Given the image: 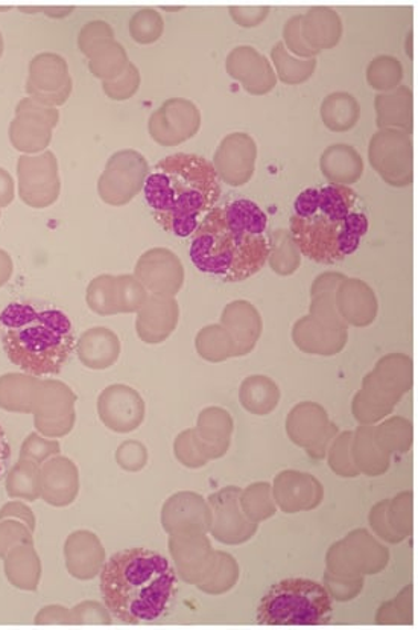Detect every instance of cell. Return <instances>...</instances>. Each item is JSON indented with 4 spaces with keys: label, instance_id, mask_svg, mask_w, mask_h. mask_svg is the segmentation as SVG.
I'll return each mask as SVG.
<instances>
[{
    "label": "cell",
    "instance_id": "1",
    "mask_svg": "<svg viewBox=\"0 0 418 630\" xmlns=\"http://www.w3.org/2000/svg\"><path fill=\"white\" fill-rule=\"evenodd\" d=\"M268 216L251 200L213 207L194 232L191 259L200 271L243 282L268 263Z\"/></svg>",
    "mask_w": 418,
    "mask_h": 630
},
{
    "label": "cell",
    "instance_id": "2",
    "mask_svg": "<svg viewBox=\"0 0 418 630\" xmlns=\"http://www.w3.org/2000/svg\"><path fill=\"white\" fill-rule=\"evenodd\" d=\"M356 192L328 184L309 188L293 203L289 221L301 255L320 264H336L355 253L368 232V218L355 211Z\"/></svg>",
    "mask_w": 418,
    "mask_h": 630
},
{
    "label": "cell",
    "instance_id": "3",
    "mask_svg": "<svg viewBox=\"0 0 418 630\" xmlns=\"http://www.w3.org/2000/svg\"><path fill=\"white\" fill-rule=\"evenodd\" d=\"M143 191L157 223L164 231L187 238L218 203L221 184L212 162L179 152L156 164Z\"/></svg>",
    "mask_w": 418,
    "mask_h": 630
},
{
    "label": "cell",
    "instance_id": "4",
    "mask_svg": "<svg viewBox=\"0 0 418 630\" xmlns=\"http://www.w3.org/2000/svg\"><path fill=\"white\" fill-rule=\"evenodd\" d=\"M100 594L108 611L122 623H152L167 613L174 600L175 572L154 549H122L103 568Z\"/></svg>",
    "mask_w": 418,
    "mask_h": 630
},
{
    "label": "cell",
    "instance_id": "5",
    "mask_svg": "<svg viewBox=\"0 0 418 630\" xmlns=\"http://www.w3.org/2000/svg\"><path fill=\"white\" fill-rule=\"evenodd\" d=\"M3 349L11 363L34 376L58 375L75 349L69 317L58 309L37 312L18 328L6 329Z\"/></svg>",
    "mask_w": 418,
    "mask_h": 630
},
{
    "label": "cell",
    "instance_id": "6",
    "mask_svg": "<svg viewBox=\"0 0 418 630\" xmlns=\"http://www.w3.org/2000/svg\"><path fill=\"white\" fill-rule=\"evenodd\" d=\"M332 611V597L323 585L296 577L268 589L257 608L256 620L268 626L328 624Z\"/></svg>",
    "mask_w": 418,
    "mask_h": 630
},
{
    "label": "cell",
    "instance_id": "7",
    "mask_svg": "<svg viewBox=\"0 0 418 630\" xmlns=\"http://www.w3.org/2000/svg\"><path fill=\"white\" fill-rule=\"evenodd\" d=\"M412 387V361L392 353L377 363L364 380L363 391L353 399L352 410L363 425H372L393 412L394 405Z\"/></svg>",
    "mask_w": 418,
    "mask_h": 630
},
{
    "label": "cell",
    "instance_id": "8",
    "mask_svg": "<svg viewBox=\"0 0 418 630\" xmlns=\"http://www.w3.org/2000/svg\"><path fill=\"white\" fill-rule=\"evenodd\" d=\"M368 160L389 186L405 188L414 182L412 140L404 131L376 132L369 140Z\"/></svg>",
    "mask_w": 418,
    "mask_h": 630
},
{
    "label": "cell",
    "instance_id": "9",
    "mask_svg": "<svg viewBox=\"0 0 418 630\" xmlns=\"http://www.w3.org/2000/svg\"><path fill=\"white\" fill-rule=\"evenodd\" d=\"M150 174L147 159L135 150L112 154L98 182L100 199L110 206H124L142 191Z\"/></svg>",
    "mask_w": 418,
    "mask_h": 630
},
{
    "label": "cell",
    "instance_id": "10",
    "mask_svg": "<svg viewBox=\"0 0 418 630\" xmlns=\"http://www.w3.org/2000/svg\"><path fill=\"white\" fill-rule=\"evenodd\" d=\"M289 439L307 449L313 459H323L329 444L336 436L337 428L329 420L324 408L319 404L304 403L297 405L289 413L287 420Z\"/></svg>",
    "mask_w": 418,
    "mask_h": 630
},
{
    "label": "cell",
    "instance_id": "11",
    "mask_svg": "<svg viewBox=\"0 0 418 630\" xmlns=\"http://www.w3.org/2000/svg\"><path fill=\"white\" fill-rule=\"evenodd\" d=\"M201 127V114L194 103L184 98H172L152 114L150 135L159 146L175 147L194 138Z\"/></svg>",
    "mask_w": 418,
    "mask_h": 630
},
{
    "label": "cell",
    "instance_id": "12",
    "mask_svg": "<svg viewBox=\"0 0 418 630\" xmlns=\"http://www.w3.org/2000/svg\"><path fill=\"white\" fill-rule=\"evenodd\" d=\"M257 146L247 132L225 136L213 158V168L224 183L233 188L244 186L255 174Z\"/></svg>",
    "mask_w": 418,
    "mask_h": 630
},
{
    "label": "cell",
    "instance_id": "13",
    "mask_svg": "<svg viewBox=\"0 0 418 630\" xmlns=\"http://www.w3.org/2000/svg\"><path fill=\"white\" fill-rule=\"evenodd\" d=\"M136 278L154 295L174 296L182 290L184 267L174 252L152 248L140 256Z\"/></svg>",
    "mask_w": 418,
    "mask_h": 630
},
{
    "label": "cell",
    "instance_id": "14",
    "mask_svg": "<svg viewBox=\"0 0 418 630\" xmlns=\"http://www.w3.org/2000/svg\"><path fill=\"white\" fill-rule=\"evenodd\" d=\"M72 79L64 58L42 54L32 60L28 94L44 104H63L69 98Z\"/></svg>",
    "mask_w": 418,
    "mask_h": 630
},
{
    "label": "cell",
    "instance_id": "15",
    "mask_svg": "<svg viewBox=\"0 0 418 630\" xmlns=\"http://www.w3.org/2000/svg\"><path fill=\"white\" fill-rule=\"evenodd\" d=\"M228 75L237 79L251 95H265L276 87L275 67L265 55L251 46H237L228 54Z\"/></svg>",
    "mask_w": 418,
    "mask_h": 630
},
{
    "label": "cell",
    "instance_id": "16",
    "mask_svg": "<svg viewBox=\"0 0 418 630\" xmlns=\"http://www.w3.org/2000/svg\"><path fill=\"white\" fill-rule=\"evenodd\" d=\"M99 415L108 428L119 433L132 431L143 420L142 397L127 385H112L100 395Z\"/></svg>",
    "mask_w": 418,
    "mask_h": 630
},
{
    "label": "cell",
    "instance_id": "17",
    "mask_svg": "<svg viewBox=\"0 0 418 630\" xmlns=\"http://www.w3.org/2000/svg\"><path fill=\"white\" fill-rule=\"evenodd\" d=\"M335 303L344 322L357 328L375 322L379 309L375 291L361 279L341 280L336 288Z\"/></svg>",
    "mask_w": 418,
    "mask_h": 630
},
{
    "label": "cell",
    "instance_id": "18",
    "mask_svg": "<svg viewBox=\"0 0 418 630\" xmlns=\"http://www.w3.org/2000/svg\"><path fill=\"white\" fill-rule=\"evenodd\" d=\"M221 327L235 341L236 356L250 353L262 334V319L259 311L247 300L228 303L221 317Z\"/></svg>",
    "mask_w": 418,
    "mask_h": 630
},
{
    "label": "cell",
    "instance_id": "19",
    "mask_svg": "<svg viewBox=\"0 0 418 630\" xmlns=\"http://www.w3.org/2000/svg\"><path fill=\"white\" fill-rule=\"evenodd\" d=\"M347 329H335L319 322L312 316L303 317L292 331L293 343L307 353L335 355L347 343Z\"/></svg>",
    "mask_w": 418,
    "mask_h": 630
},
{
    "label": "cell",
    "instance_id": "20",
    "mask_svg": "<svg viewBox=\"0 0 418 630\" xmlns=\"http://www.w3.org/2000/svg\"><path fill=\"white\" fill-rule=\"evenodd\" d=\"M179 305L174 297L156 295L147 300L138 320V332L148 343H160L174 332Z\"/></svg>",
    "mask_w": 418,
    "mask_h": 630
},
{
    "label": "cell",
    "instance_id": "21",
    "mask_svg": "<svg viewBox=\"0 0 418 630\" xmlns=\"http://www.w3.org/2000/svg\"><path fill=\"white\" fill-rule=\"evenodd\" d=\"M300 32L304 43L319 54L340 43L343 38V20L332 8H311L307 14L301 15Z\"/></svg>",
    "mask_w": 418,
    "mask_h": 630
},
{
    "label": "cell",
    "instance_id": "22",
    "mask_svg": "<svg viewBox=\"0 0 418 630\" xmlns=\"http://www.w3.org/2000/svg\"><path fill=\"white\" fill-rule=\"evenodd\" d=\"M376 126L379 130H399L411 136L414 130L412 92L399 86L376 96Z\"/></svg>",
    "mask_w": 418,
    "mask_h": 630
},
{
    "label": "cell",
    "instance_id": "23",
    "mask_svg": "<svg viewBox=\"0 0 418 630\" xmlns=\"http://www.w3.org/2000/svg\"><path fill=\"white\" fill-rule=\"evenodd\" d=\"M195 439L199 441L203 455L211 459H218L227 452L233 433L231 415L223 408H206L200 415L199 427L195 429Z\"/></svg>",
    "mask_w": 418,
    "mask_h": 630
},
{
    "label": "cell",
    "instance_id": "24",
    "mask_svg": "<svg viewBox=\"0 0 418 630\" xmlns=\"http://www.w3.org/2000/svg\"><path fill=\"white\" fill-rule=\"evenodd\" d=\"M321 172L331 184L350 186L360 182L364 172V162L360 152L352 146L335 143L325 148L320 159Z\"/></svg>",
    "mask_w": 418,
    "mask_h": 630
},
{
    "label": "cell",
    "instance_id": "25",
    "mask_svg": "<svg viewBox=\"0 0 418 630\" xmlns=\"http://www.w3.org/2000/svg\"><path fill=\"white\" fill-rule=\"evenodd\" d=\"M347 276L336 271H328L320 275L312 284L311 316L319 322L335 329H347L343 317L337 312L335 295L337 285Z\"/></svg>",
    "mask_w": 418,
    "mask_h": 630
},
{
    "label": "cell",
    "instance_id": "26",
    "mask_svg": "<svg viewBox=\"0 0 418 630\" xmlns=\"http://www.w3.org/2000/svg\"><path fill=\"white\" fill-rule=\"evenodd\" d=\"M119 340L106 328H94L83 334L78 344L79 359L92 369L111 366L119 356Z\"/></svg>",
    "mask_w": 418,
    "mask_h": 630
},
{
    "label": "cell",
    "instance_id": "27",
    "mask_svg": "<svg viewBox=\"0 0 418 630\" xmlns=\"http://www.w3.org/2000/svg\"><path fill=\"white\" fill-rule=\"evenodd\" d=\"M350 455L357 471L367 476H382L389 468V456L377 448L375 428L372 425H363L356 429L350 441Z\"/></svg>",
    "mask_w": 418,
    "mask_h": 630
},
{
    "label": "cell",
    "instance_id": "28",
    "mask_svg": "<svg viewBox=\"0 0 418 630\" xmlns=\"http://www.w3.org/2000/svg\"><path fill=\"white\" fill-rule=\"evenodd\" d=\"M361 107L355 96L347 92H335L325 96L321 104V119L329 130L344 132L352 130L360 120Z\"/></svg>",
    "mask_w": 418,
    "mask_h": 630
},
{
    "label": "cell",
    "instance_id": "29",
    "mask_svg": "<svg viewBox=\"0 0 418 630\" xmlns=\"http://www.w3.org/2000/svg\"><path fill=\"white\" fill-rule=\"evenodd\" d=\"M239 399L245 410L253 415L265 416L275 410L279 404L280 391L275 381L268 376H250L240 385Z\"/></svg>",
    "mask_w": 418,
    "mask_h": 630
},
{
    "label": "cell",
    "instance_id": "30",
    "mask_svg": "<svg viewBox=\"0 0 418 630\" xmlns=\"http://www.w3.org/2000/svg\"><path fill=\"white\" fill-rule=\"evenodd\" d=\"M87 57L90 58L92 74L104 82L118 78L128 66L127 52L115 39H106L92 47Z\"/></svg>",
    "mask_w": 418,
    "mask_h": 630
},
{
    "label": "cell",
    "instance_id": "31",
    "mask_svg": "<svg viewBox=\"0 0 418 630\" xmlns=\"http://www.w3.org/2000/svg\"><path fill=\"white\" fill-rule=\"evenodd\" d=\"M268 263L280 276H291L299 270L301 252L287 228H277L269 236Z\"/></svg>",
    "mask_w": 418,
    "mask_h": 630
},
{
    "label": "cell",
    "instance_id": "32",
    "mask_svg": "<svg viewBox=\"0 0 418 630\" xmlns=\"http://www.w3.org/2000/svg\"><path fill=\"white\" fill-rule=\"evenodd\" d=\"M272 64H275L276 76H279L280 82L285 84H300L311 78L315 72V58H296L292 57L291 52L285 47L283 42L275 44L271 51Z\"/></svg>",
    "mask_w": 418,
    "mask_h": 630
},
{
    "label": "cell",
    "instance_id": "33",
    "mask_svg": "<svg viewBox=\"0 0 418 630\" xmlns=\"http://www.w3.org/2000/svg\"><path fill=\"white\" fill-rule=\"evenodd\" d=\"M196 351L204 360L212 361V363H219V361L236 356L235 341L218 324L201 329L196 337Z\"/></svg>",
    "mask_w": 418,
    "mask_h": 630
},
{
    "label": "cell",
    "instance_id": "34",
    "mask_svg": "<svg viewBox=\"0 0 418 630\" xmlns=\"http://www.w3.org/2000/svg\"><path fill=\"white\" fill-rule=\"evenodd\" d=\"M375 441L377 448L387 456L409 451L412 445L411 424L401 417H393L375 428Z\"/></svg>",
    "mask_w": 418,
    "mask_h": 630
},
{
    "label": "cell",
    "instance_id": "35",
    "mask_svg": "<svg viewBox=\"0 0 418 630\" xmlns=\"http://www.w3.org/2000/svg\"><path fill=\"white\" fill-rule=\"evenodd\" d=\"M87 300L98 314L110 316L120 312L118 278L115 276L96 278L88 287Z\"/></svg>",
    "mask_w": 418,
    "mask_h": 630
},
{
    "label": "cell",
    "instance_id": "36",
    "mask_svg": "<svg viewBox=\"0 0 418 630\" xmlns=\"http://www.w3.org/2000/svg\"><path fill=\"white\" fill-rule=\"evenodd\" d=\"M401 79H404V66L399 60L389 57V55H381L369 62L367 82L376 90H393L400 86Z\"/></svg>",
    "mask_w": 418,
    "mask_h": 630
},
{
    "label": "cell",
    "instance_id": "37",
    "mask_svg": "<svg viewBox=\"0 0 418 630\" xmlns=\"http://www.w3.org/2000/svg\"><path fill=\"white\" fill-rule=\"evenodd\" d=\"M163 30L162 15L152 10V8L138 11L130 20L131 38L142 44L157 42V40L162 38Z\"/></svg>",
    "mask_w": 418,
    "mask_h": 630
},
{
    "label": "cell",
    "instance_id": "38",
    "mask_svg": "<svg viewBox=\"0 0 418 630\" xmlns=\"http://www.w3.org/2000/svg\"><path fill=\"white\" fill-rule=\"evenodd\" d=\"M352 433H343L333 441L331 452H329V465L333 471L341 477L360 476L355 463H353L352 455H350V441H352Z\"/></svg>",
    "mask_w": 418,
    "mask_h": 630
},
{
    "label": "cell",
    "instance_id": "39",
    "mask_svg": "<svg viewBox=\"0 0 418 630\" xmlns=\"http://www.w3.org/2000/svg\"><path fill=\"white\" fill-rule=\"evenodd\" d=\"M139 86V70L132 63H128L127 70L124 71L118 78L104 82V90H106V94L110 96L111 99H118V102L131 98V96L138 92Z\"/></svg>",
    "mask_w": 418,
    "mask_h": 630
},
{
    "label": "cell",
    "instance_id": "40",
    "mask_svg": "<svg viewBox=\"0 0 418 630\" xmlns=\"http://www.w3.org/2000/svg\"><path fill=\"white\" fill-rule=\"evenodd\" d=\"M118 288L120 311H136V309L147 303V290H144L143 285L140 284L138 279L132 278V276H119Z\"/></svg>",
    "mask_w": 418,
    "mask_h": 630
},
{
    "label": "cell",
    "instance_id": "41",
    "mask_svg": "<svg viewBox=\"0 0 418 630\" xmlns=\"http://www.w3.org/2000/svg\"><path fill=\"white\" fill-rule=\"evenodd\" d=\"M175 455L182 463L189 468H200L207 463L208 459L201 451L199 441L195 439L194 429L184 431L175 441Z\"/></svg>",
    "mask_w": 418,
    "mask_h": 630
},
{
    "label": "cell",
    "instance_id": "42",
    "mask_svg": "<svg viewBox=\"0 0 418 630\" xmlns=\"http://www.w3.org/2000/svg\"><path fill=\"white\" fill-rule=\"evenodd\" d=\"M300 23L301 14L293 15V18L289 19L288 22L285 23V47H287L288 51H291L292 54L299 55L301 58H315V55L319 54H317L315 51H312L311 47L304 43L303 38H301Z\"/></svg>",
    "mask_w": 418,
    "mask_h": 630
},
{
    "label": "cell",
    "instance_id": "43",
    "mask_svg": "<svg viewBox=\"0 0 418 630\" xmlns=\"http://www.w3.org/2000/svg\"><path fill=\"white\" fill-rule=\"evenodd\" d=\"M106 39H115V32H112L111 26L107 25L106 22H90L83 28L78 43L83 54L87 55L95 44Z\"/></svg>",
    "mask_w": 418,
    "mask_h": 630
},
{
    "label": "cell",
    "instance_id": "44",
    "mask_svg": "<svg viewBox=\"0 0 418 630\" xmlns=\"http://www.w3.org/2000/svg\"><path fill=\"white\" fill-rule=\"evenodd\" d=\"M35 316H37V311L31 305L11 303L0 314V323L7 329L18 328L20 324L30 322Z\"/></svg>",
    "mask_w": 418,
    "mask_h": 630
},
{
    "label": "cell",
    "instance_id": "45",
    "mask_svg": "<svg viewBox=\"0 0 418 630\" xmlns=\"http://www.w3.org/2000/svg\"><path fill=\"white\" fill-rule=\"evenodd\" d=\"M148 455L144 451L143 445L138 441H127L118 451V461L120 467L130 469V471H138L147 461Z\"/></svg>",
    "mask_w": 418,
    "mask_h": 630
},
{
    "label": "cell",
    "instance_id": "46",
    "mask_svg": "<svg viewBox=\"0 0 418 630\" xmlns=\"http://www.w3.org/2000/svg\"><path fill=\"white\" fill-rule=\"evenodd\" d=\"M232 19L237 25L253 28L260 25L269 15V7H232Z\"/></svg>",
    "mask_w": 418,
    "mask_h": 630
},
{
    "label": "cell",
    "instance_id": "47",
    "mask_svg": "<svg viewBox=\"0 0 418 630\" xmlns=\"http://www.w3.org/2000/svg\"><path fill=\"white\" fill-rule=\"evenodd\" d=\"M11 447L6 435V429L0 425V479L6 476L8 461H10Z\"/></svg>",
    "mask_w": 418,
    "mask_h": 630
}]
</instances>
